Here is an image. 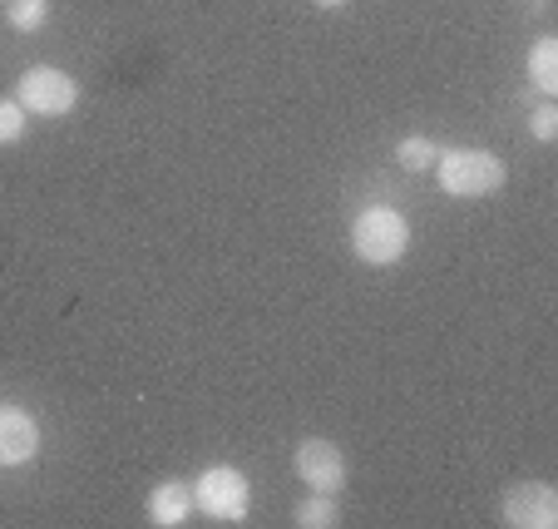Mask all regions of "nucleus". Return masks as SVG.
<instances>
[{
    "label": "nucleus",
    "instance_id": "f257e3e1",
    "mask_svg": "<svg viewBox=\"0 0 558 529\" xmlns=\"http://www.w3.org/2000/svg\"><path fill=\"white\" fill-rule=\"evenodd\" d=\"M351 248H356V257L371 267L401 263L405 248H411V223H405L396 208H386V203L361 208L356 223H351Z\"/></svg>",
    "mask_w": 558,
    "mask_h": 529
},
{
    "label": "nucleus",
    "instance_id": "4468645a",
    "mask_svg": "<svg viewBox=\"0 0 558 529\" xmlns=\"http://www.w3.org/2000/svg\"><path fill=\"white\" fill-rule=\"evenodd\" d=\"M529 134H534L538 144H554V134H558V109H554V105H538L534 115H529Z\"/></svg>",
    "mask_w": 558,
    "mask_h": 529
},
{
    "label": "nucleus",
    "instance_id": "0eeeda50",
    "mask_svg": "<svg viewBox=\"0 0 558 529\" xmlns=\"http://www.w3.org/2000/svg\"><path fill=\"white\" fill-rule=\"evenodd\" d=\"M40 450V425L21 406H0V466H25Z\"/></svg>",
    "mask_w": 558,
    "mask_h": 529
},
{
    "label": "nucleus",
    "instance_id": "20e7f679",
    "mask_svg": "<svg viewBox=\"0 0 558 529\" xmlns=\"http://www.w3.org/2000/svg\"><path fill=\"white\" fill-rule=\"evenodd\" d=\"M193 505H203V515L222 519V525H232V519H247V505H253V490H247V476L232 466H213L198 476V485H193Z\"/></svg>",
    "mask_w": 558,
    "mask_h": 529
},
{
    "label": "nucleus",
    "instance_id": "2eb2a0df",
    "mask_svg": "<svg viewBox=\"0 0 558 529\" xmlns=\"http://www.w3.org/2000/svg\"><path fill=\"white\" fill-rule=\"evenodd\" d=\"M316 5H322V11H337V5H347V0H316Z\"/></svg>",
    "mask_w": 558,
    "mask_h": 529
},
{
    "label": "nucleus",
    "instance_id": "39448f33",
    "mask_svg": "<svg viewBox=\"0 0 558 529\" xmlns=\"http://www.w3.org/2000/svg\"><path fill=\"white\" fill-rule=\"evenodd\" d=\"M505 525L514 529H554L558 525V490L544 480H524L505 495Z\"/></svg>",
    "mask_w": 558,
    "mask_h": 529
},
{
    "label": "nucleus",
    "instance_id": "7ed1b4c3",
    "mask_svg": "<svg viewBox=\"0 0 558 529\" xmlns=\"http://www.w3.org/2000/svg\"><path fill=\"white\" fill-rule=\"evenodd\" d=\"M15 99H21L25 115L60 119V115H70V109L80 105V85H74L64 70H54V64H31V70L21 74V89H15Z\"/></svg>",
    "mask_w": 558,
    "mask_h": 529
},
{
    "label": "nucleus",
    "instance_id": "9b49d317",
    "mask_svg": "<svg viewBox=\"0 0 558 529\" xmlns=\"http://www.w3.org/2000/svg\"><path fill=\"white\" fill-rule=\"evenodd\" d=\"M292 519H296L302 529H331V525L341 519V509H337V500H331V495H322V490H316L312 500H302V505H296Z\"/></svg>",
    "mask_w": 558,
    "mask_h": 529
},
{
    "label": "nucleus",
    "instance_id": "6e6552de",
    "mask_svg": "<svg viewBox=\"0 0 558 529\" xmlns=\"http://www.w3.org/2000/svg\"><path fill=\"white\" fill-rule=\"evenodd\" d=\"M189 515H193V485H179V480L154 485V495H148V525L179 529V525H189Z\"/></svg>",
    "mask_w": 558,
    "mask_h": 529
},
{
    "label": "nucleus",
    "instance_id": "f8f14e48",
    "mask_svg": "<svg viewBox=\"0 0 558 529\" xmlns=\"http://www.w3.org/2000/svg\"><path fill=\"white\" fill-rule=\"evenodd\" d=\"M5 15H11L15 31H40L45 21H50V0H5Z\"/></svg>",
    "mask_w": 558,
    "mask_h": 529
},
{
    "label": "nucleus",
    "instance_id": "1a4fd4ad",
    "mask_svg": "<svg viewBox=\"0 0 558 529\" xmlns=\"http://www.w3.org/2000/svg\"><path fill=\"white\" fill-rule=\"evenodd\" d=\"M529 80L538 95H558V35H538L529 50Z\"/></svg>",
    "mask_w": 558,
    "mask_h": 529
},
{
    "label": "nucleus",
    "instance_id": "423d86ee",
    "mask_svg": "<svg viewBox=\"0 0 558 529\" xmlns=\"http://www.w3.org/2000/svg\"><path fill=\"white\" fill-rule=\"evenodd\" d=\"M296 476L312 490H322V495H337V490L347 485V456H341V445L322 441V435L302 441L296 445Z\"/></svg>",
    "mask_w": 558,
    "mask_h": 529
},
{
    "label": "nucleus",
    "instance_id": "ddd939ff",
    "mask_svg": "<svg viewBox=\"0 0 558 529\" xmlns=\"http://www.w3.org/2000/svg\"><path fill=\"white\" fill-rule=\"evenodd\" d=\"M25 134V109L21 99H0V144H15Z\"/></svg>",
    "mask_w": 558,
    "mask_h": 529
},
{
    "label": "nucleus",
    "instance_id": "9d476101",
    "mask_svg": "<svg viewBox=\"0 0 558 529\" xmlns=\"http://www.w3.org/2000/svg\"><path fill=\"white\" fill-rule=\"evenodd\" d=\"M396 159H401V169L425 173V169H435L440 148H435V139H425V134H405L401 144H396Z\"/></svg>",
    "mask_w": 558,
    "mask_h": 529
},
{
    "label": "nucleus",
    "instance_id": "f03ea898",
    "mask_svg": "<svg viewBox=\"0 0 558 529\" xmlns=\"http://www.w3.org/2000/svg\"><path fill=\"white\" fill-rule=\"evenodd\" d=\"M435 169H440V189L454 199H480V193H495L505 183V164L489 148H450L435 159Z\"/></svg>",
    "mask_w": 558,
    "mask_h": 529
}]
</instances>
